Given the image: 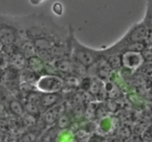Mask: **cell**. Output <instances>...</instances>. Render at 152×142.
Wrapping results in <instances>:
<instances>
[{
    "label": "cell",
    "mask_w": 152,
    "mask_h": 142,
    "mask_svg": "<svg viewBox=\"0 0 152 142\" xmlns=\"http://www.w3.org/2000/svg\"><path fill=\"white\" fill-rule=\"evenodd\" d=\"M67 36L59 25L46 16L34 14L21 18V37L30 40L37 52L49 51L58 44L66 42Z\"/></svg>",
    "instance_id": "1"
},
{
    "label": "cell",
    "mask_w": 152,
    "mask_h": 142,
    "mask_svg": "<svg viewBox=\"0 0 152 142\" xmlns=\"http://www.w3.org/2000/svg\"><path fill=\"white\" fill-rule=\"evenodd\" d=\"M67 45L70 59L77 65L84 68H90L102 58H104L103 50H95L80 43L75 37L71 26H69L67 36Z\"/></svg>",
    "instance_id": "2"
},
{
    "label": "cell",
    "mask_w": 152,
    "mask_h": 142,
    "mask_svg": "<svg viewBox=\"0 0 152 142\" xmlns=\"http://www.w3.org/2000/svg\"><path fill=\"white\" fill-rule=\"evenodd\" d=\"M21 37V18L0 15V43L2 47L15 46Z\"/></svg>",
    "instance_id": "3"
},
{
    "label": "cell",
    "mask_w": 152,
    "mask_h": 142,
    "mask_svg": "<svg viewBox=\"0 0 152 142\" xmlns=\"http://www.w3.org/2000/svg\"><path fill=\"white\" fill-rule=\"evenodd\" d=\"M35 86L38 92L43 94L60 92L64 86V80L59 76L45 74L40 76Z\"/></svg>",
    "instance_id": "4"
},
{
    "label": "cell",
    "mask_w": 152,
    "mask_h": 142,
    "mask_svg": "<svg viewBox=\"0 0 152 142\" xmlns=\"http://www.w3.org/2000/svg\"><path fill=\"white\" fill-rule=\"evenodd\" d=\"M63 99H64V97L61 92L47 94L42 93L39 104H38L40 112H43L44 113L46 110L50 108L63 103Z\"/></svg>",
    "instance_id": "5"
},
{
    "label": "cell",
    "mask_w": 152,
    "mask_h": 142,
    "mask_svg": "<svg viewBox=\"0 0 152 142\" xmlns=\"http://www.w3.org/2000/svg\"><path fill=\"white\" fill-rule=\"evenodd\" d=\"M144 62L141 53L125 52L121 55V65L128 69H137Z\"/></svg>",
    "instance_id": "6"
},
{
    "label": "cell",
    "mask_w": 152,
    "mask_h": 142,
    "mask_svg": "<svg viewBox=\"0 0 152 142\" xmlns=\"http://www.w3.org/2000/svg\"><path fill=\"white\" fill-rule=\"evenodd\" d=\"M65 110L66 105L64 102L57 105V106L50 108L43 114V122L45 124H48V125L55 124L58 121L60 117L63 114L65 113Z\"/></svg>",
    "instance_id": "7"
},
{
    "label": "cell",
    "mask_w": 152,
    "mask_h": 142,
    "mask_svg": "<svg viewBox=\"0 0 152 142\" xmlns=\"http://www.w3.org/2000/svg\"><path fill=\"white\" fill-rule=\"evenodd\" d=\"M6 104L10 114L16 118H22L26 112L24 105H23L19 99L11 97L8 100Z\"/></svg>",
    "instance_id": "8"
},
{
    "label": "cell",
    "mask_w": 152,
    "mask_h": 142,
    "mask_svg": "<svg viewBox=\"0 0 152 142\" xmlns=\"http://www.w3.org/2000/svg\"><path fill=\"white\" fill-rule=\"evenodd\" d=\"M54 66L56 68L57 70L63 73H70L74 69L75 63L70 58H61V59L56 60L53 62Z\"/></svg>",
    "instance_id": "9"
},
{
    "label": "cell",
    "mask_w": 152,
    "mask_h": 142,
    "mask_svg": "<svg viewBox=\"0 0 152 142\" xmlns=\"http://www.w3.org/2000/svg\"><path fill=\"white\" fill-rule=\"evenodd\" d=\"M45 63L37 55L27 60V66L26 68H29L31 71L40 74L45 68Z\"/></svg>",
    "instance_id": "10"
},
{
    "label": "cell",
    "mask_w": 152,
    "mask_h": 142,
    "mask_svg": "<svg viewBox=\"0 0 152 142\" xmlns=\"http://www.w3.org/2000/svg\"><path fill=\"white\" fill-rule=\"evenodd\" d=\"M142 23L146 26L148 30H152V0L147 2V7Z\"/></svg>",
    "instance_id": "11"
},
{
    "label": "cell",
    "mask_w": 152,
    "mask_h": 142,
    "mask_svg": "<svg viewBox=\"0 0 152 142\" xmlns=\"http://www.w3.org/2000/svg\"><path fill=\"white\" fill-rule=\"evenodd\" d=\"M11 98V96L9 91L3 85L0 84V104L6 103Z\"/></svg>",
    "instance_id": "12"
},
{
    "label": "cell",
    "mask_w": 152,
    "mask_h": 142,
    "mask_svg": "<svg viewBox=\"0 0 152 142\" xmlns=\"http://www.w3.org/2000/svg\"><path fill=\"white\" fill-rule=\"evenodd\" d=\"M22 124L24 125L31 126L36 124L37 120L35 119V115H31L28 112H25L24 115L22 116Z\"/></svg>",
    "instance_id": "13"
},
{
    "label": "cell",
    "mask_w": 152,
    "mask_h": 142,
    "mask_svg": "<svg viewBox=\"0 0 152 142\" xmlns=\"http://www.w3.org/2000/svg\"><path fill=\"white\" fill-rule=\"evenodd\" d=\"M57 124L59 126V127L61 128H65V127H68L70 124V118L67 114L64 113L60 118L58 119V121H57Z\"/></svg>",
    "instance_id": "14"
},
{
    "label": "cell",
    "mask_w": 152,
    "mask_h": 142,
    "mask_svg": "<svg viewBox=\"0 0 152 142\" xmlns=\"http://www.w3.org/2000/svg\"><path fill=\"white\" fill-rule=\"evenodd\" d=\"M9 111L6 103H1L0 104V119H8L10 117Z\"/></svg>",
    "instance_id": "15"
},
{
    "label": "cell",
    "mask_w": 152,
    "mask_h": 142,
    "mask_svg": "<svg viewBox=\"0 0 152 142\" xmlns=\"http://www.w3.org/2000/svg\"><path fill=\"white\" fill-rule=\"evenodd\" d=\"M52 11L54 12V14H55L58 16H61L64 13V8H63L62 4L60 3V2H56L53 4L52 7Z\"/></svg>",
    "instance_id": "16"
},
{
    "label": "cell",
    "mask_w": 152,
    "mask_h": 142,
    "mask_svg": "<svg viewBox=\"0 0 152 142\" xmlns=\"http://www.w3.org/2000/svg\"><path fill=\"white\" fill-rule=\"evenodd\" d=\"M142 56L144 61H152V49L150 47H147L142 52Z\"/></svg>",
    "instance_id": "17"
},
{
    "label": "cell",
    "mask_w": 152,
    "mask_h": 142,
    "mask_svg": "<svg viewBox=\"0 0 152 142\" xmlns=\"http://www.w3.org/2000/svg\"><path fill=\"white\" fill-rule=\"evenodd\" d=\"M147 47H152V30H148V31L147 36H146V39L145 40Z\"/></svg>",
    "instance_id": "18"
},
{
    "label": "cell",
    "mask_w": 152,
    "mask_h": 142,
    "mask_svg": "<svg viewBox=\"0 0 152 142\" xmlns=\"http://www.w3.org/2000/svg\"><path fill=\"white\" fill-rule=\"evenodd\" d=\"M2 45H1V43H0V51H1V49H2Z\"/></svg>",
    "instance_id": "19"
}]
</instances>
